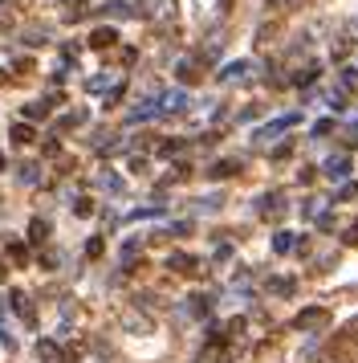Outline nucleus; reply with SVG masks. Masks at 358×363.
Segmentation results:
<instances>
[{
	"label": "nucleus",
	"mask_w": 358,
	"mask_h": 363,
	"mask_svg": "<svg viewBox=\"0 0 358 363\" xmlns=\"http://www.w3.org/2000/svg\"><path fill=\"white\" fill-rule=\"evenodd\" d=\"M269 4H273V9H281V4H285V9H293V4H301V0H269Z\"/></svg>",
	"instance_id": "2"
},
{
	"label": "nucleus",
	"mask_w": 358,
	"mask_h": 363,
	"mask_svg": "<svg viewBox=\"0 0 358 363\" xmlns=\"http://www.w3.org/2000/svg\"><path fill=\"white\" fill-rule=\"evenodd\" d=\"M318 363H334V359H318Z\"/></svg>",
	"instance_id": "3"
},
{
	"label": "nucleus",
	"mask_w": 358,
	"mask_h": 363,
	"mask_svg": "<svg viewBox=\"0 0 358 363\" xmlns=\"http://www.w3.org/2000/svg\"><path fill=\"white\" fill-rule=\"evenodd\" d=\"M110 41H114V33H110V29H102V33H94V45H110Z\"/></svg>",
	"instance_id": "1"
}]
</instances>
